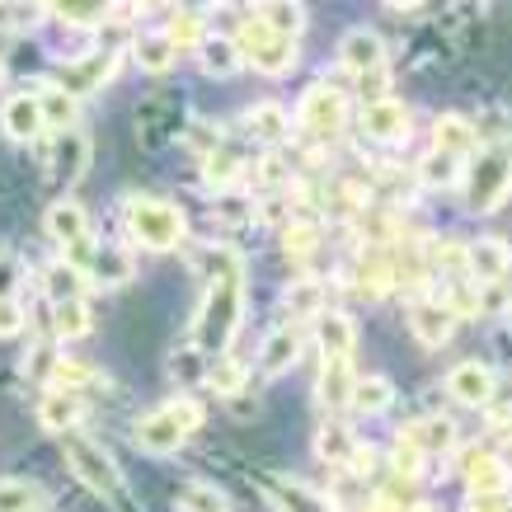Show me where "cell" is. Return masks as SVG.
Masks as SVG:
<instances>
[{"instance_id": "obj_1", "label": "cell", "mask_w": 512, "mask_h": 512, "mask_svg": "<svg viewBox=\"0 0 512 512\" xmlns=\"http://www.w3.org/2000/svg\"><path fill=\"white\" fill-rule=\"evenodd\" d=\"M240 315H245V278H240V273H226V278L207 282L202 311H198V320H193L198 353L202 357L226 353L235 339V329H240Z\"/></svg>"}, {"instance_id": "obj_2", "label": "cell", "mask_w": 512, "mask_h": 512, "mask_svg": "<svg viewBox=\"0 0 512 512\" xmlns=\"http://www.w3.org/2000/svg\"><path fill=\"white\" fill-rule=\"evenodd\" d=\"M127 235L146 249H174L184 245L188 221L174 202L160 198H127Z\"/></svg>"}, {"instance_id": "obj_3", "label": "cell", "mask_w": 512, "mask_h": 512, "mask_svg": "<svg viewBox=\"0 0 512 512\" xmlns=\"http://www.w3.org/2000/svg\"><path fill=\"white\" fill-rule=\"evenodd\" d=\"M62 447H66V461H71V470H76V480L85 484L90 494L109 498V503H123V475H118V461H113V456L99 447L94 437L66 433Z\"/></svg>"}, {"instance_id": "obj_4", "label": "cell", "mask_w": 512, "mask_h": 512, "mask_svg": "<svg viewBox=\"0 0 512 512\" xmlns=\"http://www.w3.org/2000/svg\"><path fill=\"white\" fill-rule=\"evenodd\" d=\"M461 179H466L470 212H498L503 198H508V184H512L508 151H503V146H480V151H475V165L461 170Z\"/></svg>"}, {"instance_id": "obj_5", "label": "cell", "mask_w": 512, "mask_h": 512, "mask_svg": "<svg viewBox=\"0 0 512 512\" xmlns=\"http://www.w3.org/2000/svg\"><path fill=\"white\" fill-rule=\"evenodd\" d=\"M198 423H202L198 404L193 400H170L165 409H156V414H146V419L137 423V447L151 451V456H174Z\"/></svg>"}, {"instance_id": "obj_6", "label": "cell", "mask_w": 512, "mask_h": 512, "mask_svg": "<svg viewBox=\"0 0 512 512\" xmlns=\"http://www.w3.org/2000/svg\"><path fill=\"white\" fill-rule=\"evenodd\" d=\"M235 47H240V62H249L254 71H264V76H287V71L296 66V43H287V38H278V33H268L259 19L240 29Z\"/></svg>"}, {"instance_id": "obj_7", "label": "cell", "mask_w": 512, "mask_h": 512, "mask_svg": "<svg viewBox=\"0 0 512 512\" xmlns=\"http://www.w3.org/2000/svg\"><path fill=\"white\" fill-rule=\"evenodd\" d=\"M296 123L306 127L311 137L329 141V137H339L343 123H348V99H343L339 85H311V90L301 94V109H296Z\"/></svg>"}, {"instance_id": "obj_8", "label": "cell", "mask_w": 512, "mask_h": 512, "mask_svg": "<svg viewBox=\"0 0 512 512\" xmlns=\"http://www.w3.org/2000/svg\"><path fill=\"white\" fill-rule=\"evenodd\" d=\"M447 390H451V400L456 404L484 409V404H494L498 376H494V367H484V362H461V367H451L447 372Z\"/></svg>"}, {"instance_id": "obj_9", "label": "cell", "mask_w": 512, "mask_h": 512, "mask_svg": "<svg viewBox=\"0 0 512 512\" xmlns=\"http://www.w3.org/2000/svg\"><path fill=\"white\" fill-rule=\"evenodd\" d=\"M461 259H466V278L475 282V287H498V282L508 278V264H512L508 245H503L498 235H484V240H475V245H470Z\"/></svg>"}, {"instance_id": "obj_10", "label": "cell", "mask_w": 512, "mask_h": 512, "mask_svg": "<svg viewBox=\"0 0 512 512\" xmlns=\"http://www.w3.org/2000/svg\"><path fill=\"white\" fill-rule=\"evenodd\" d=\"M404 447H414L428 461V456H447L451 447H456V423L447 419V414H423V419L404 423Z\"/></svg>"}, {"instance_id": "obj_11", "label": "cell", "mask_w": 512, "mask_h": 512, "mask_svg": "<svg viewBox=\"0 0 512 512\" xmlns=\"http://www.w3.org/2000/svg\"><path fill=\"white\" fill-rule=\"evenodd\" d=\"M433 151L466 165V160L480 151V127L470 123V118H461V113H442L433 123Z\"/></svg>"}, {"instance_id": "obj_12", "label": "cell", "mask_w": 512, "mask_h": 512, "mask_svg": "<svg viewBox=\"0 0 512 512\" xmlns=\"http://www.w3.org/2000/svg\"><path fill=\"white\" fill-rule=\"evenodd\" d=\"M409 329H414V339L423 348H442L451 339V329H456V315L437 301V296H419L414 306H409Z\"/></svg>"}, {"instance_id": "obj_13", "label": "cell", "mask_w": 512, "mask_h": 512, "mask_svg": "<svg viewBox=\"0 0 512 512\" xmlns=\"http://www.w3.org/2000/svg\"><path fill=\"white\" fill-rule=\"evenodd\" d=\"M353 357H325L320 362V381H315V400L325 404L329 414H339V409H348V400H353Z\"/></svg>"}, {"instance_id": "obj_14", "label": "cell", "mask_w": 512, "mask_h": 512, "mask_svg": "<svg viewBox=\"0 0 512 512\" xmlns=\"http://www.w3.org/2000/svg\"><path fill=\"white\" fill-rule=\"evenodd\" d=\"M339 62H343V71H353L357 80L376 76V71L386 66V47H381V38H376L372 29H353V33H343Z\"/></svg>"}, {"instance_id": "obj_15", "label": "cell", "mask_w": 512, "mask_h": 512, "mask_svg": "<svg viewBox=\"0 0 512 512\" xmlns=\"http://www.w3.org/2000/svg\"><path fill=\"white\" fill-rule=\"evenodd\" d=\"M0 127H5V137L10 141H38L43 137V113H38V94L24 90V94H10L5 99V109H0Z\"/></svg>"}, {"instance_id": "obj_16", "label": "cell", "mask_w": 512, "mask_h": 512, "mask_svg": "<svg viewBox=\"0 0 512 512\" xmlns=\"http://www.w3.org/2000/svg\"><path fill=\"white\" fill-rule=\"evenodd\" d=\"M362 132H367L372 141L395 146V141L409 137V109H404L400 99H376V104L362 109Z\"/></svg>"}, {"instance_id": "obj_17", "label": "cell", "mask_w": 512, "mask_h": 512, "mask_svg": "<svg viewBox=\"0 0 512 512\" xmlns=\"http://www.w3.org/2000/svg\"><path fill=\"white\" fill-rule=\"evenodd\" d=\"M43 231L57 240V245H80L85 235H90V217H85V207H80L76 198H57L52 207H47L43 217Z\"/></svg>"}, {"instance_id": "obj_18", "label": "cell", "mask_w": 512, "mask_h": 512, "mask_svg": "<svg viewBox=\"0 0 512 512\" xmlns=\"http://www.w3.org/2000/svg\"><path fill=\"white\" fill-rule=\"evenodd\" d=\"M85 160H90V141L80 137L76 127H66L62 137H57V151H52V179L62 188H71L85 174Z\"/></svg>"}, {"instance_id": "obj_19", "label": "cell", "mask_w": 512, "mask_h": 512, "mask_svg": "<svg viewBox=\"0 0 512 512\" xmlns=\"http://www.w3.org/2000/svg\"><path fill=\"white\" fill-rule=\"evenodd\" d=\"M315 343H320V353L325 357H353V343H357V329L353 320L343 311H320L315 315Z\"/></svg>"}, {"instance_id": "obj_20", "label": "cell", "mask_w": 512, "mask_h": 512, "mask_svg": "<svg viewBox=\"0 0 512 512\" xmlns=\"http://www.w3.org/2000/svg\"><path fill=\"white\" fill-rule=\"evenodd\" d=\"M301 357V329H273L259 348V372L264 376H287Z\"/></svg>"}, {"instance_id": "obj_21", "label": "cell", "mask_w": 512, "mask_h": 512, "mask_svg": "<svg viewBox=\"0 0 512 512\" xmlns=\"http://www.w3.org/2000/svg\"><path fill=\"white\" fill-rule=\"evenodd\" d=\"M38 419H43L47 433H76V423L85 419V404L76 400V395H62V390H47L43 400H38Z\"/></svg>"}, {"instance_id": "obj_22", "label": "cell", "mask_w": 512, "mask_h": 512, "mask_svg": "<svg viewBox=\"0 0 512 512\" xmlns=\"http://www.w3.org/2000/svg\"><path fill=\"white\" fill-rule=\"evenodd\" d=\"M466 484H470V494H508V466L498 461L494 451H470Z\"/></svg>"}, {"instance_id": "obj_23", "label": "cell", "mask_w": 512, "mask_h": 512, "mask_svg": "<svg viewBox=\"0 0 512 512\" xmlns=\"http://www.w3.org/2000/svg\"><path fill=\"white\" fill-rule=\"evenodd\" d=\"M268 503H273L278 512H334L325 494L306 489L301 480H273L268 484Z\"/></svg>"}, {"instance_id": "obj_24", "label": "cell", "mask_w": 512, "mask_h": 512, "mask_svg": "<svg viewBox=\"0 0 512 512\" xmlns=\"http://www.w3.org/2000/svg\"><path fill=\"white\" fill-rule=\"evenodd\" d=\"M245 132L254 141H264V146H278V141H287V132H292V118H287L282 104H254V109L245 113Z\"/></svg>"}, {"instance_id": "obj_25", "label": "cell", "mask_w": 512, "mask_h": 512, "mask_svg": "<svg viewBox=\"0 0 512 512\" xmlns=\"http://www.w3.org/2000/svg\"><path fill=\"white\" fill-rule=\"evenodd\" d=\"M137 273V264H132V254H127L123 245H99L90 259V278L99 282V287H118V282H127Z\"/></svg>"}, {"instance_id": "obj_26", "label": "cell", "mask_w": 512, "mask_h": 512, "mask_svg": "<svg viewBox=\"0 0 512 512\" xmlns=\"http://www.w3.org/2000/svg\"><path fill=\"white\" fill-rule=\"evenodd\" d=\"M202 386H212L217 395L231 400V395H240V390L249 386V376L231 353H217V357H207V367H202Z\"/></svg>"}, {"instance_id": "obj_27", "label": "cell", "mask_w": 512, "mask_h": 512, "mask_svg": "<svg viewBox=\"0 0 512 512\" xmlns=\"http://www.w3.org/2000/svg\"><path fill=\"white\" fill-rule=\"evenodd\" d=\"M38 94V113H43V127H57V132H66V127L76 123V94L62 90V85H43Z\"/></svg>"}, {"instance_id": "obj_28", "label": "cell", "mask_w": 512, "mask_h": 512, "mask_svg": "<svg viewBox=\"0 0 512 512\" xmlns=\"http://www.w3.org/2000/svg\"><path fill=\"white\" fill-rule=\"evenodd\" d=\"M198 57H202V71H212V76H235L240 71V47H235V38H221V33L202 38Z\"/></svg>"}, {"instance_id": "obj_29", "label": "cell", "mask_w": 512, "mask_h": 512, "mask_svg": "<svg viewBox=\"0 0 512 512\" xmlns=\"http://www.w3.org/2000/svg\"><path fill=\"white\" fill-rule=\"evenodd\" d=\"M113 62H118V52H90L85 62H76L71 71H66V85L62 90H71V94H80V90H99L104 80H109V71H113Z\"/></svg>"}, {"instance_id": "obj_30", "label": "cell", "mask_w": 512, "mask_h": 512, "mask_svg": "<svg viewBox=\"0 0 512 512\" xmlns=\"http://www.w3.org/2000/svg\"><path fill=\"white\" fill-rule=\"evenodd\" d=\"M259 24H264L268 33H278V38H287V43H296V33L306 29V5H296V0H287V5H259Z\"/></svg>"}, {"instance_id": "obj_31", "label": "cell", "mask_w": 512, "mask_h": 512, "mask_svg": "<svg viewBox=\"0 0 512 512\" xmlns=\"http://www.w3.org/2000/svg\"><path fill=\"white\" fill-rule=\"evenodd\" d=\"M353 447H357L353 433H348L339 419L320 423V433H315V456H320V461H329V466H348Z\"/></svg>"}, {"instance_id": "obj_32", "label": "cell", "mask_w": 512, "mask_h": 512, "mask_svg": "<svg viewBox=\"0 0 512 512\" xmlns=\"http://www.w3.org/2000/svg\"><path fill=\"white\" fill-rule=\"evenodd\" d=\"M52 329H57V339H85L94 329V315L85 306V296L80 301H57L52 306Z\"/></svg>"}, {"instance_id": "obj_33", "label": "cell", "mask_w": 512, "mask_h": 512, "mask_svg": "<svg viewBox=\"0 0 512 512\" xmlns=\"http://www.w3.org/2000/svg\"><path fill=\"white\" fill-rule=\"evenodd\" d=\"M132 57H137L141 71H151V76H160V71H170L174 66V43L165 38V33H146V38H137V47H132Z\"/></svg>"}, {"instance_id": "obj_34", "label": "cell", "mask_w": 512, "mask_h": 512, "mask_svg": "<svg viewBox=\"0 0 512 512\" xmlns=\"http://www.w3.org/2000/svg\"><path fill=\"white\" fill-rule=\"evenodd\" d=\"M52 15L71 24V29H99L104 19H109L113 5H99V0H62V5H47Z\"/></svg>"}, {"instance_id": "obj_35", "label": "cell", "mask_w": 512, "mask_h": 512, "mask_svg": "<svg viewBox=\"0 0 512 512\" xmlns=\"http://www.w3.org/2000/svg\"><path fill=\"white\" fill-rule=\"evenodd\" d=\"M43 287H47V296H52V306H57V301H80V296H85V273H80L76 264H52L43 273Z\"/></svg>"}, {"instance_id": "obj_36", "label": "cell", "mask_w": 512, "mask_h": 512, "mask_svg": "<svg viewBox=\"0 0 512 512\" xmlns=\"http://www.w3.org/2000/svg\"><path fill=\"white\" fill-rule=\"evenodd\" d=\"M390 381L386 376H357L353 381V409H362V414H381V409H390Z\"/></svg>"}, {"instance_id": "obj_37", "label": "cell", "mask_w": 512, "mask_h": 512, "mask_svg": "<svg viewBox=\"0 0 512 512\" xmlns=\"http://www.w3.org/2000/svg\"><path fill=\"white\" fill-rule=\"evenodd\" d=\"M287 311H296V315H320L325 311V282L320 278H301V282H292L287 287Z\"/></svg>"}, {"instance_id": "obj_38", "label": "cell", "mask_w": 512, "mask_h": 512, "mask_svg": "<svg viewBox=\"0 0 512 512\" xmlns=\"http://www.w3.org/2000/svg\"><path fill=\"white\" fill-rule=\"evenodd\" d=\"M461 170H466L461 160L437 156V151H433V156H428V160L419 165V179H423L428 188H456V184H461Z\"/></svg>"}, {"instance_id": "obj_39", "label": "cell", "mask_w": 512, "mask_h": 512, "mask_svg": "<svg viewBox=\"0 0 512 512\" xmlns=\"http://www.w3.org/2000/svg\"><path fill=\"white\" fill-rule=\"evenodd\" d=\"M240 170H245V165H240V156H231V151H212V156L202 160V179L212 188H226L231 179H240Z\"/></svg>"}, {"instance_id": "obj_40", "label": "cell", "mask_w": 512, "mask_h": 512, "mask_svg": "<svg viewBox=\"0 0 512 512\" xmlns=\"http://www.w3.org/2000/svg\"><path fill=\"white\" fill-rule=\"evenodd\" d=\"M315 245H320V231H315L311 221H287V226H282V249H287L292 259H306Z\"/></svg>"}, {"instance_id": "obj_41", "label": "cell", "mask_w": 512, "mask_h": 512, "mask_svg": "<svg viewBox=\"0 0 512 512\" xmlns=\"http://www.w3.org/2000/svg\"><path fill=\"white\" fill-rule=\"evenodd\" d=\"M179 508L184 512H231V503H226L221 489H212V484H188L184 498H179Z\"/></svg>"}, {"instance_id": "obj_42", "label": "cell", "mask_w": 512, "mask_h": 512, "mask_svg": "<svg viewBox=\"0 0 512 512\" xmlns=\"http://www.w3.org/2000/svg\"><path fill=\"white\" fill-rule=\"evenodd\" d=\"M33 484H24V480H0V512H29V508H38L33 503Z\"/></svg>"}, {"instance_id": "obj_43", "label": "cell", "mask_w": 512, "mask_h": 512, "mask_svg": "<svg viewBox=\"0 0 512 512\" xmlns=\"http://www.w3.org/2000/svg\"><path fill=\"white\" fill-rule=\"evenodd\" d=\"M52 367H57V348H47V343H33L29 357H24V376H33L38 386H47Z\"/></svg>"}, {"instance_id": "obj_44", "label": "cell", "mask_w": 512, "mask_h": 512, "mask_svg": "<svg viewBox=\"0 0 512 512\" xmlns=\"http://www.w3.org/2000/svg\"><path fill=\"white\" fill-rule=\"evenodd\" d=\"M165 38H170L174 52H179V47H198L207 33H202V19H198V15H179V19L170 24V33H165Z\"/></svg>"}, {"instance_id": "obj_45", "label": "cell", "mask_w": 512, "mask_h": 512, "mask_svg": "<svg viewBox=\"0 0 512 512\" xmlns=\"http://www.w3.org/2000/svg\"><path fill=\"white\" fill-rule=\"evenodd\" d=\"M184 146H193V151H198L202 160L212 156V151H217L221 146V132L212 123H188V132H184Z\"/></svg>"}, {"instance_id": "obj_46", "label": "cell", "mask_w": 512, "mask_h": 512, "mask_svg": "<svg viewBox=\"0 0 512 512\" xmlns=\"http://www.w3.org/2000/svg\"><path fill=\"white\" fill-rule=\"evenodd\" d=\"M24 320H29L24 306H19L15 296H5V301H0V339H15L19 329H24Z\"/></svg>"}, {"instance_id": "obj_47", "label": "cell", "mask_w": 512, "mask_h": 512, "mask_svg": "<svg viewBox=\"0 0 512 512\" xmlns=\"http://www.w3.org/2000/svg\"><path fill=\"white\" fill-rule=\"evenodd\" d=\"M390 466L400 470L404 480H414V475L423 470V456H419L414 447H404V442H395V456H390Z\"/></svg>"}, {"instance_id": "obj_48", "label": "cell", "mask_w": 512, "mask_h": 512, "mask_svg": "<svg viewBox=\"0 0 512 512\" xmlns=\"http://www.w3.org/2000/svg\"><path fill=\"white\" fill-rule=\"evenodd\" d=\"M259 184H287V165H282V156H264V165H259Z\"/></svg>"}, {"instance_id": "obj_49", "label": "cell", "mask_w": 512, "mask_h": 512, "mask_svg": "<svg viewBox=\"0 0 512 512\" xmlns=\"http://www.w3.org/2000/svg\"><path fill=\"white\" fill-rule=\"evenodd\" d=\"M466 512H508V498L503 494H470Z\"/></svg>"}, {"instance_id": "obj_50", "label": "cell", "mask_w": 512, "mask_h": 512, "mask_svg": "<svg viewBox=\"0 0 512 512\" xmlns=\"http://www.w3.org/2000/svg\"><path fill=\"white\" fill-rule=\"evenodd\" d=\"M348 466H353L357 475H372V470H376V451H372V447H353Z\"/></svg>"}, {"instance_id": "obj_51", "label": "cell", "mask_w": 512, "mask_h": 512, "mask_svg": "<svg viewBox=\"0 0 512 512\" xmlns=\"http://www.w3.org/2000/svg\"><path fill=\"white\" fill-rule=\"evenodd\" d=\"M10 287H15V259H10V254H0V301L10 296Z\"/></svg>"}, {"instance_id": "obj_52", "label": "cell", "mask_w": 512, "mask_h": 512, "mask_svg": "<svg viewBox=\"0 0 512 512\" xmlns=\"http://www.w3.org/2000/svg\"><path fill=\"white\" fill-rule=\"evenodd\" d=\"M15 24H10V5H0V33H10Z\"/></svg>"}, {"instance_id": "obj_53", "label": "cell", "mask_w": 512, "mask_h": 512, "mask_svg": "<svg viewBox=\"0 0 512 512\" xmlns=\"http://www.w3.org/2000/svg\"><path fill=\"white\" fill-rule=\"evenodd\" d=\"M0 85H5V62H0Z\"/></svg>"}, {"instance_id": "obj_54", "label": "cell", "mask_w": 512, "mask_h": 512, "mask_svg": "<svg viewBox=\"0 0 512 512\" xmlns=\"http://www.w3.org/2000/svg\"><path fill=\"white\" fill-rule=\"evenodd\" d=\"M29 512H43V508H29Z\"/></svg>"}]
</instances>
